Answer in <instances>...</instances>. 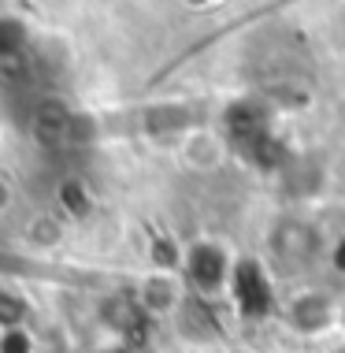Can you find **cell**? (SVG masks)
<instances>
[{
	"label": "cell",
	"mask_w": 345,
	"mask_h": 353,
	"mask_svg": "<svg viewBox=\"0 0 345 353\" xmlns=\"http://www.w3.org/2000/svg\"><path fill=\"white\" fill-rule=\"evenodd\" d=\"M12 205H15V186H12L8 175H0V216H4Z\"/></svg>",
	"instance_id": "14"
},
{
	"label": "cell",
	"mask_w": 345,
	"mask_h": 353,
	"mask_svg": "<svg viewBox=\"0 0 345 353\" xmlns=\"http://www.w3.org/2000/svg\"><path fill=\"white\" fill-rule=\"evenodd\" d=\"M71 116L74 112L67 108L63 101H56V97H49V101H41L37 104V112H34V138L41 141L45 149H52V145H63V138H67V123H71Z\"/></svg>",
	"instance_id": "8"
},
{
	"label": "cell",
	"mask_w": 345,
	"mask_h": 353,
	"mask_svg": "<svg viewBox=\"0 0 345 353\" xmlns=\"http://www.w3.org/2000/svg\"><path fill=\"white\" fill-rule=\"evenodd\" d=\"M230 294H234L242 316H267L271 305H275L267 272L256 261H238L234 264V272H230Z\"/></svg>",
	"instance_id": "3"
},
{
	"label": "cell",
	"mask_w": 345,
	"mask_h": 353,
	"mask_svg": "<svg viewBox=\"0 0 345 353\" xmlns=\"http://www.w3.org/2000/svg\"><path fill=\"white\" fill-rule=\"evenodd\" d=\"M267 245H271V256L279 264V272L301 275L320 256V231L312 223H304V219H279L271 238H267Z\"/></svg>",
	"instance_id": "1"
},
{
	"label": "cell",
	"mask_w": 345,
	"mask_h": 353,
	"mask_svg": "<svg viewBox=\"0 0 345 353\" xmlns=\"http://www.w3.org/2000/svg\"><path fill=\"white\" fill-rule=\"evenodd\" d=\"M286 320L301 335H323L331 323H338V305L320 290H301L286 301Z\"/></svg>",
	"instance_id": "4"
},
{
	"label": "cell",
	"mask_w": 345,
	"mask_h": 353,
	"mask_svg": "<svg viewBox=\"0 0 345 353\" xmlns=\"http://www.w3.org/2000/svg\"><path fill=\"white\" fill-rule=\"evenodd\" d=\"M334 268H338V272H345V238H342L338 245H334Z\"/></svg>",
	"instance_id": "16"
},
{
	"label": "cell",
	"mask_w": 345,
	"mask_h": 353,
	"mask_svg": "<svg viewBox=\"0 0 345 353\" xmlns=\"http://www.w3.org/2000/svg\"><path fill=\"white\" fill-rule=\"evenodd\" d=\"M178 157H182V164L194 171H212L223 160V138L212 134V130H186Z\"/></svg>",
	"instance_id": "7"
},
{
	"label": "cell",
	"mask_w": 345,
	"mask_h": 353,
	"mask_svg": "<svg viewBox=\"0 0 345 353\" xmlns=\"http://www.w3.org/2000/svg\"><path fill=\"white\" fill-rule=\"evenodd\" d=\"M26 41H30V34H26V26L19 23V19H8L0 15V60H12L26 49Z\"/></svg>",
	"instance_id": "10"
},
{
	"label": "cell",
	"mask_w": 345,
	"mask_h": 353,
	"mask_svg": "<svg viewBox=\"0 0 345 353\" xmlns=\"http://www.w3.org/2000/svg\"><path fill=\"white\" fill-rule=\"evenodd\" d=\"M186 279L189 286L200 294V298H208V294H219L230 286V272H234V264H230V256L223 253V245L216 242H194L186 250Z\"/></svg>",
	"instance_id": "2"
},
{
	"label": "cell",
	"mask_w": 345,
	"mask_h": 353,
	"mask_svg": "<svg viewBox=\"0 0 345 353\" xmlns=\"http://www.w3.org/2000/svg\"><path fill=\"white\" fill-rule=\"evenodd\" d=\"M60 201H63V208L74 219H82L93 208L90 194H85V183H79V179H63V183H60Z\"/></svg>",
	"instance_id": "11"
},
{
	"label": "cell",
	"mask_w": 345,
	"mask_h": 353,
	"mask_svg": "<svg viewBox=\"0 0 345 353\" xmlns=\"http://www.w3.org/2000/svg\"><path fill=\"white\" fill-rule=\"evenodd\" d=\"M112 353H149V346H145V342H119Z\"/></svg>",
	"instance_id": "15"
},
{
	"label": "cell",
	"mask_w": 345,
	"mask_h": 353,
	"mask_svg": "<svg viewBox=\"0 0 345 353\" xmlns=\"http://www.w3.org/2000/svg\"><path fill=\"white\" fill-rule=\"evenodd\" d=\"M134 298L145 309V316H175L178 305L186 301V294H182V283L171 272H152Z\"/></svg>",
	"instance_id": "5"
},
{
	"label": "cell",
	"mask_w": 345,
	"mask_h": 353,
	"mask_svg": "<svg viewBox=\"0 0 345 353\" xmlns=\"http://www.w3.org/2000/svg\"><path fill=\"white\" fill-rule=\"evenodd\" d=\"M23 316H26V301L19 298V294H12V290H4V286H0V331L19 327Z\"/></svg>",
	"instance_id": "12"
},
{
	"label": "cell",
	"mask_w": 345,
	"mask_h": 353,
	"mask_svg": "<svg viewBox=\"0 0 345 353\" xmlns=\"http://www.w3.org/2000/svg\"><path fill=\"white\" fill-rule=\"evenodd\" d=\"M331 353H345V342H338V346H334Z\"/></svg>",
	"instance_id": "18"
},
{
	"label": "cell",
	"mask_w": 345,
	"mask_h": 353,
	"mask_svg": "<svg viewBox=\"0 0 345 353\" xmlns=\"http://www.w3.org/2000/svg\"><path fill=\"white\" fill-rule=\"evenodd\" d=\"M0 353H30V339H26L23 327L0 331Z\"/></svg>",
	"instance_id": "13"
},
{
	"label": "cell",
	"mask_w": 345,
	"mask_h": 353,
	"mask_svg": "<svg viewBox=\"0 0 345 353\" xmlns=\"http://www.w3.org/2000/svg\"><path fill=\"white\" fill-rule=\"evenodd\" d=\"M26 242H30L34 250H56V245L63 242V223L56 216H34L30 223H26Z\"/></svg>",
	"instance_id": "9"
},
{
	"label": "cell",
	"mask_w": 345,
	"mask_h": 353,
	"mask_svg": "<svg viewBox=\"0 0 345 353\" xmlns=\"http://www.w3.org/2000/svg\"><path fill=\"white\" fill-rule=\"evenodd\" d=\"M338 323H342V331H345V301L338 305Z\"/></svg>",
	"instance_id": "17"
},
{
	"label": "cell",
	"mask_w": 345,
	"mask_h": 353,
	"mask_svg": "<svg viewBox=\"0 0 345 353\" xmlns=\"http://www.w3.org/2000/svg\"><path fill=\"white\" fill-rule=\"evenodd\" d=\"M101 316L123 342H138V331L145 327V320H149L134 294H115V298H108L101 309Z\"/></svg>",
	"instance_id": "6"
}]
</instances>
